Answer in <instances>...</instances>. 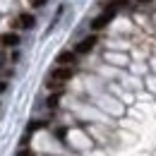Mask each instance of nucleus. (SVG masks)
Returning a JSON list of instances; mask_svg holds the SVG:
<instances>
[{
  "instance_id": "obj_1",
  "label": "nucleus",
  "mask_w": 156,
  "mask_h": 156,
  "mask_svg": "<svg viewBox=\"0 0 156 156\" xmlns=\"http://www.w3.org/2000/svg\"><path fill=\"white\" fill-rule=\"evenodd\" d=\"M72 77V67H55L51 72V87H60V82H67Z\"/></svg>"
},
{
  "instance_id": "obj_2",
  "label": "nucleus",
  "mask_w": 156,
  "mask_h": 156,
  "mask_svg": "<svg viewBox=\"0 0 156 156\" xmlns=\"http://www.w3.org/2000/svg\"><path fill=\"white\" fill-rule=\"evenodd\" d=\"M113 17H115V10H106V12H101V15H98L96 20L91 22V29H94V31H98V29H103V27H108Z\"/></svg>"
},
{
  "instance_id": "obj_3",
  "label": "nucleus",
  "mask_w": 156,
  "mask_h": 156,
  "mask_svg": "<svg viewBox=\"0 0 156 156\" xmlns=\"http://www.w3.org/2000/svg\"><path fill=\"white\" fill-rule=\"evenodd\" d=\"M55 62H58L60 67H72V65L77 62V53H70V51H62V53H58V58H55Z\"/></svg>"
},
{
  "instance_id": "obj_4",
  "label": "nucleus",
  "mask_w": 156,
  "mask_h": 156,
  "mask_svg": "<svg viewBox=\"0 0 156 156\" xmlns=\"http://www.w3.org/2000/svg\"><path fill=\"white\" fill-rule=\"evenodd\" d=\"M96 43H98V39H96V36H87V39H82V41L77 43L75 53H79V55H82V53H89V51H91V48H94Z\"/></svg>"
},
{
  "instance_id": "obj_5",
  "label": "nucleus",
  "mask_w": 156,
  "mask_h": 156,
  "mask_svg": "<svg viewBox=\"0 0 156 156\" xmlns=\"http://www.w3.org/2000/svg\"><path fill=\"white\" fill-rule=\"evenodd\" d=\"M34 24H36V20H34L29 12H22L20 17L15 20V27H17V29H31Z\"/></svg>"
},
{
  "instance_id": "obj_6",
  "label": "nucleus",
  "mask_w": 156,
  "mask_h": 156,
  "mask_svg": "<svg viewBox=\"0 0 156 156\" xmlns=\"http://www.w3.org/2000/svg\"><path fill=\"white\" fill-rule=\"evenodd\" d=\"M0 43H2L5 48H15V46L20 43V36H17V34H2V36H0Z\"/></svg>"
},
{
  "instance_id": "obj_7",
  "label": "nucleus",
  "mask_w": 156,
  "mask_h": 156,
  "mask_svg": "<svg viewBox=\"0 0 156 156\" xmlns=\"http://www.w3.org/2000/svg\"><path fill=\"white\" fill-rule=\"evenodd\" d=\"M58 101H60V91H58V94H53V96H48V108H55Z\"/></svg>"
},
{
  "instance_id": "obj_8",
  "label": "nucleus",
  "mask_w": 156,
  "mask_h": 156,
  "mask_svg": "<svg viewBox=\"0 0 156 156\" xmlns=\"http://www.w3.org/2000/svg\"><path fill=\"white\" fill-rule=\"evenodd\" d=\"M17 156H36V154H34L31 149H27V147H24V149H20V151H17Z\"/></svg>"
},
{
  "instance_id": "obj_9",
  "label": "nucleus",
  "mask_w": 156,
  "mask_h": 156,
  "mask_svg": "<svg viewBox=\"0 0 156 156\" xmlns=\"http://www.w3.org/2000/svg\"><path fill=\"white\" fill-rule=\"evenodd\" d=\"M29 2H31V7H43L48 0H29Z\"/></svg>"
},
{
  "instance_id": "obj_10",
  "label": "nucleus",
  "mask_w": 156,
  "mask_h": 156,
  "mask_svg": "<svg viewBox=\"0 0 156 156\" xmlns=\"http://www.w3.org/2000/svg\"><path fill=\"white\" fill-rule=\"evenodd\" d=\"M2 60H5V55H2V51H0V67H2Z\"/></svg>"
},
{
  "instance_id": "obj_11",
  "label": "nucleus",
  "mask_w": 156,
  "mask_h": 156,
  "mask_svg": "<svg viewBox=\"0 0 156 156\" xmlns=\"http://www.w3.org/2000/svg\"><path fill=\"white\" fill-rule=\"evenodd\" d=\"M0 91H5V82H0Z\"/></svg>"
}]
</instances>
